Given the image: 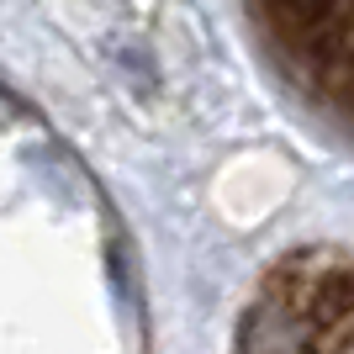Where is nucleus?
<instances>
[{"label":"nucleus","mask_w":354,"mask_h":354,"mask_svg":"<svg viewBox=\"0 0 354 354\" xmlns=\"http://www.w3.org/2000/svg\"><path fill=\"white\" fill-rule=\"evenodd\" d=\"M254 16L281 69L354 127V0H254Z\"/></svg>","instance_id":"nucleus-1"}]
</instances>
